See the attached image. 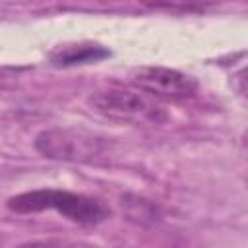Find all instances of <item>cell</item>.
<instances>
[{
	"label": "cell",
	"instance_id": "1",
	"mask_svg": "<svg viewBox=\"0 0 248 248\" xmlns=\"http://www.w3.org/2000/svg\"><path fill=\"white\" fill-rule=\"evenodd\" d=\"M6 207L14 213H39L45 209H54L56 213L78 225H99L110 215L108 205L101 200L56 188L21 192L17 196H12L6 202Z\"/></svg>",
	"mask_w": 248,
	"mask_h": 248
},
{
	"label": "cell",
	"instance_id": "6",
	"mask_svg": "<svg viewBox=\"0 0 248 248\" xmlns=\"http://www.w3.org/2000/svg\"><path fill=\"white\" fill-rule=\"evenodd\" d=\"M134 202L128 200V196H122V207H128L126 213H128V219H134L138 223H143V221H153L157 217V205L149 200H143V198H138V196H130Z\"/></svg>",
	"mask_w": 248,
	"mask_h": 248
},
{
	"label": "cell",
	"instance_id": "3",
	"mask_svg": "<svg viewBox=\"0 0 248 248\" xmlns=\"http://www.w3.org/2000/svg\"><path fill=\"white\" fill-rule=\"evenodd\" d=\"M35 149L54 161H89L103 153L105 138L74 128H48L35 136Z\"/></svg>",
	"mask_w": 248,
	"mask_h": 248
},
{
	"label": "cell",
	"instance_id": "5",
	"mask_svg": "<svg viewBox=\"0 0 248 248\" xmlns=\"http://www.w3.org/2000/svg\"><path fill=\"white\" fill-rule=\"evenodd\" d=\"M110 56V50L99 43H74V45H62L54 48L48 58L54 66L70 68V66H81V64H95Z\"/></svg>",
	"mask_w": 248,
	"mask_h": 248
},
{
	"label": "cell",
	"instance_id": "2",
	"mask_svg": "<svg viewBox=\"0 0 248 248\" xmlns=\"http://www.w3.org/2000/svg\"><path fill=\"white\" fill-rule=\"evenodd\" d=\"M87 105L105 118L136 126H161L169 120L165 107L140 89H101L87 97Z\"/></svg>",
	"mask_w": 248,
	"mask_h": 248
},
{
	"label": "cell",
	"instance_id": "7",
	"mask_svg": "<svg viewBox=\"0 0 248 248\" xmlns=\"http://www.w3.org/2000/svg\"><path fill=\"white\" fill-rule=\"evenodd\" d=\"M16 248H101L97 244L85 242V240H68V238H37V240H25L17 244Z\"/></svg>",
	"mask_w": 248,
	"mask_h": 248
},
{
	"label": "cell",
	"instance_id": "4",
	"mask_svg": "<svg viewBox=\"0 0 248 248\" xmlns=\"http://www.w3.org/2000/svg\"><path fill=\"white\" fill-rule=\"evenodd\" d=\"M134 85L149 97L157 99H190L198 91V81L174 68L165 66H141L132 72Z\"/></svg>",
	"mask_w": 248,
	"mask_h": 248
}]
</instances>
